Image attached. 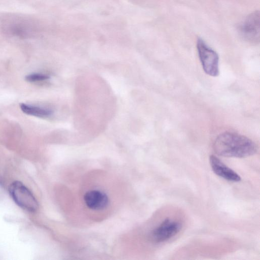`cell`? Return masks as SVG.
<instances>
[{"instance_id":"cell-9","label":"cell","mask_w":260,"mask_h":260,"mask_svg":"<svg viewBox=\"0 0 260 260\" xmlns=\"http://www.w3.org/2000/svg\"><path fill=\"white\" fill-rule=\"evenodd\" d=\"M49 78V77L48 75L40 73L31 74L25 77V80L28 82L43 81Z\"/></svg>"},{"instance_id":"cell-6","label":"cell","mask_w":260,"mask_h":260,"mask_svg":"<svg viewBox=\"0 0 260 260\" xmlns=\"http://www.w3.org/2000/svg\"><path fill=\"white\" fill-rule=\"evenodd\" d=\"M83 200L86 207L94 211L104 209L107 207L109 202L107 194L96 189L87 191L84 195Z\"/></svg>"},{"instance_id":"cell-3","label":"cell","mask_w":260,"mask_h":260,"mask_svg":"<svg viewBox=\"0 0 260 260\" xmlns=\"http://www.w3.org/2000/svg\"><path fill=\"white\" fill-rule=\"evenodd\" d=\"M10 194L19 207L31 212L37 210L39 205L31 191L21 182H13L9 186Z\"/></svg>"},{"instance_id":"cell-5","label":"cell","mask_w":260,"mask_h":260,"mask_svg":"<svg viewBox=\"0 0 260 260\" xmlns=\"http://www.w3.org/2000/svg\"><path fill=\"white\" fill-rule=\"evenodd\" d=\"M181 229L180 222L167 218L152 230L151 238L155 243L163 242L176 235Z\"/></svg>"},{"instance_id":"cell-2","label":"cell","mask_w":260,"mask_h":260,"mask_svg":"<svg viewBox=\"0 0 260 260\" xmlns=\"http://www.w3.org/2000/svg\"><path fill=\"white\" fill-rule=\"evenodd\" d=\"M197 48L203 69L207 75L216 77L219 73V57L201 38L197 40Z\"/></svg>"},{"instance_id":"cell-8","label":"cell","mask_w":260,"mask_h":260,"mask_svg":"<svg viewBox=\"0 0 260 260\" xmlns=\"http://www.w3.org/2000/svg\"><path fill=\"white\" fill-rule=\"evenodd\" d=\"M20 107L24 113L39 117H48L52 113V111L50 109L27 105L24 103L20 104Z\"/></svg>"},{"instance_id":"cell-1","label":"cell","mask_w":260,"mask_h":260,"mask_svg":"<svg viewBox=\"0 0 260 260\" xmlns=\"http://www.w3.org/2000/svg\"><path fill=\"white\" fill-rule=\"evenodd\" d=\"M213 149L218 155L228 157L244 158L255 154L257 145L248 138L233 132H224L216 138Z\"/></svg>"},{"instance_id":"cell-7","label":"cell","mask_w":260,"mask_h":260,"mask_svg":"<svg viewBox=\"0 0 260 260\" xmlns=\"http://www.w3.org/2000/svg\"><path fill=\"white\" fill-rule=\"evenodd\" d=\"M211 167L217 176L230 181L238 182L240 176L234 170L229 168L216 156L211 155L209 157Z\"/></svg>"},{"instance_id":"cell-4","label":"cell","mask_w":260,"mask_h":260,"mask_svg":"<svg viewBox=\"0 0 260 260\" xmlns=\"http://www.w3.org/2000/svg\"><path fill=\"white\" fill-rule=\"evenodd\" d=\"M240 32L244 40L257 44L260 38V14L259 11L250 13L240 27Z\"/></svg>"}]
</instances>
